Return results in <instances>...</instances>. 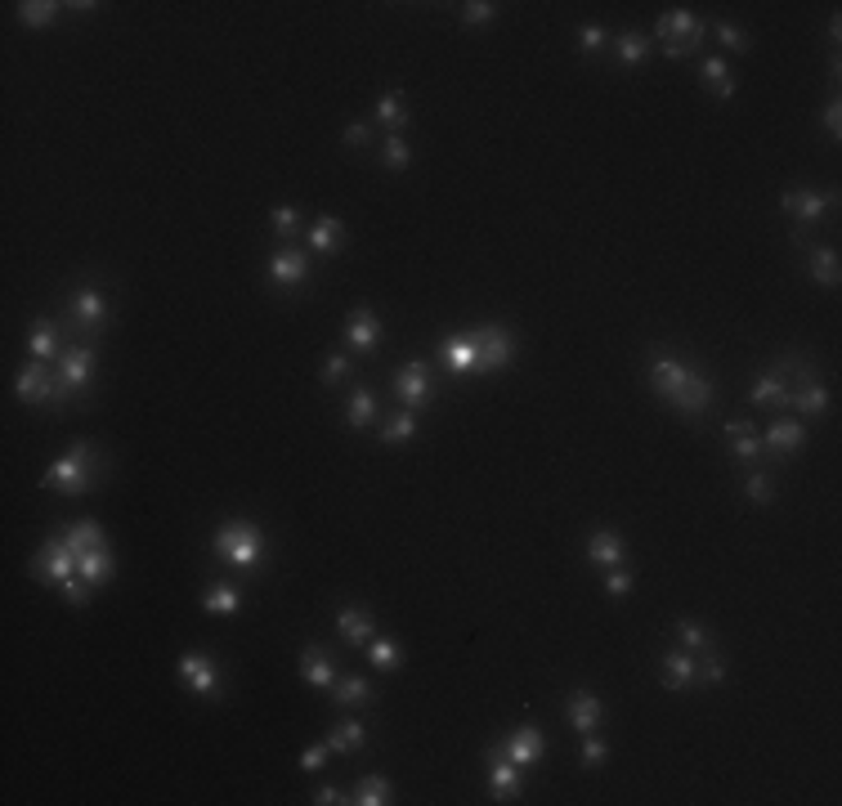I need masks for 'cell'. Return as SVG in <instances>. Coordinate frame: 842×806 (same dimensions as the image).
Listing matches in <instances>:
<instances>
[{"label": "cell", "instance_id": "cell-27", "mask_svg": "<svg viewBox=\"0 0 842 806\" xmlns=\"http://www.w3.org/2000/svg\"><path fill=\"white\" fill-rule=\"evenodd\" d=\"M341 219L336 215H318L314 219V229H310V247H314L318 256H327V251H336L341 247Z\"/></svg>", "mask_w": 842, "mask_h": 806}, {"label": "cell", "instance_id": "cell-12", "mask_svg": "<svg viewBox=\"0 0 842 806\" xmlns=\"http://www.w3.org/2000/svg\"><path fill=\"white\" fill-rule=\"evenodd\" d=\"M498 749L525 770V766H533V761H542V749H547V744H542V730H538V726H520V730H516L507 744H498Z\"/></svg>", "mask_w": 842, "mask_h": 806}, {"label": "cell", "instance_id": "cell-16", "mask_svg": "<svg viewBox=\"0 0 842 806\" xmlns=\"http://www.w3.org/2000/svg\"><path fill=\"white\" fill-rule=\"evenodd\" d=\"M336 632H341V641L368 645L372 641V614L359 609V605H345V609L336 614Z\"/></svg>", "mask_w": 842, "mask_h": 806}, {"label": "cell", "instance_id": "cell-43", "mask_svg": "<svg viewBox=\"0 0 842 806\" xmlns=\"http://www.w3.org/2000/svg\"><path fill=\"white\" fill-rule=\"evenodd\" d=\"M413 430H417V413H413V408H404V413H399L390 426L381 430V439H385V444H404Z\"/></svg>", "mask_w": 842, "mask_h": 806}, {"label": "cell", "instance_id": "cell-13", "mask_svg": "<svg viewBox=\"0 0 842 806\" xmlns=\"http://www.w3.org/2000/svg\"><path fill=\"white\" fill-rule=\"evenodd\" d=\"M565 712H570V726H574V730H582V735H591V730L601 726V717H605L601 699L591 695V690H574V695H570V708H565Z\"/></svg>", "mask_w": 842, "mask_h": 806}, {"label": "cell", "instance_id": "cell-18", "mask_svg": "<svg viewBox=\"0 0 842 806\" xmlns=\"http://www.w3.org/2000/svg\"><path fill=\"white\" fill-rule=\"evenodd\" d=\"M685 376H690V368L677 363V359H668V354H659V359L650 363V381H654V390H659L663 399H673V394L682 390Z\"/></svg>", "mask_w": 842, "mask_h": 806}, {"label": "cell", "instance_id": "cell-52", "mask_svg": "<svg viewBox=\"0 0 842 806\" xmlns=\"http://www.w3.org/2000/svg\"><path fill=\"white\" fill-rule=\"evenodd\" d=\"M605 41H610V36H605V27H582L579 32V50L582 54H596Z\"/></svg>", "mask_w": 842, "mask_h": 806}, {"label": "cell", "instance_id": "cell-22", "mask_svg": "<svg viewBox=\"0 0 842 806\" xmlns=\"http://www.w3.org/2000/svg\"><path fill=\"white\" fill-rule=\"evenodd\" d=\"M27 350H32L36 363H50L54 354H58V327L50 319H36L32 332H27Z\"/></svg>", "mask_w": 842, "mask_h": 806}, {"label": "cell", "instance_id": "cell-50", "mask_svg": "<svg viewBox=\"0 0 842 806\" xmlns=\"http://www.w3.org/2000/svg\"><path fill=\"white\" fill-rule=\"evenodd\" d=\"M605 757H610L605 740H596V730H591V735H587V744H582V766H605Z\"/></svg>", "mask_w": 842, "mask_h": 806}, {"label": "cell", "instance_id": "cell-11", "mask_svg": "<svg viewBox=\"0 0 842 806\" xmlns=\"http://www.w3.org/2000/svg\"><path fill=\"white\" fill-rule=\"evenodd\" d=\"M488 789H493V798H498V802L516 798V789H520V766H516L502 749L488 752Z\"/></svg>", "mask_w": 842, "mask_h": 806}, {"label": "cell", "instance_id": "cell-36", "mask_svg": "<svg viewBox=\"0 0 842 806\" xmlns=\"http://www.w3.org/2000/svg\"><path fill=\"white\" fill-rule=\"evenodd\" d=\"M789 385H785V376L780 372H771V376H762L757 385H753V403H780V408H789Z\"/></svg>", "mask_w": 842, "mask_h": 806}, {"label": "cell", "instance_id": "cell-56", "mask_svg": "<svg viewBox=\"0 0 842 806\" xmlns=\"http://www.w3.org/2000/svg\"><path fill=\"white\" fill-rule=\"evenodd\" d=\"M327 744H314V749H305L301 752V770H318V766H327Z\"/></svg>", "mask_w": 842, "mask_h": 806}, {"label": "cell", "instance_id": "cell-7", "mask_svg": "<svg viewBox=\"0 0 842 806\" xmlns=\"http://www.w3.org/2000/svg\"><path fill=\"white\" fill-rule=\"evenodd\" d=\"M780 207L797 219V224H816L829 207H838V193H816V189H793L780 198Z\"/></svg>", "mask_w": 842, "mask_h": 806}, {"label": "cell", "instance_id": "cell-49", "mask_svg": "<svg viewBox=\"0 0 842 806\" xmlns=\"http://www.w3.org/2000/svg\"><path fill=\"white\" fill-rule=\"evenodd\" d=\"M677 632H682L685 649H708V632H703L699 623H690V618H682V623H677Z\"/></svg>", "mask_w": 842, "mask_h": 806}, {"label": "cell", "instance_id": "cell-9", "mask_svg": "<svg viewBox=\"0 0 842 806\" xmlns=\"http://www.w3.org/2000/svg\"><path fill=\"white\" fill-rule=\"evenodd\" d=\"M14 390H18V399H23V403H50V399H58V381H50L46 363H36V359L18 372Z\"/></svg>", "mask_w": 842, "mask_h": 806}, {"label": "cell", "instance_id": "cell-3", "mask_svg": "<svg viewBox=\"0 0 842 806\" xmlns=\"http://www.w3.org/2000/svg\"><path fill=\"white\" fill-rule=\"evenodd\" d=\"M654 32H659V50L668 54V58H685V54L703 41V23L690 9H668Z\"/></svg>", "mask_w": 842, "mask_h": 806}, {"label": "cell", "instance_id": "cell-59", "mask_svg": "<svg viewBox=\"0 0 842 806\" xmlns=\"http://www.w3.org/2000/svg\"><path fill=\"white\" fill-rule=\"evenodd\" d=\"M703 677H708V681H722V677H726L722 658H708V663H703Z\"/></svg>", "mask_w": 842, "mask_h": 806}, {"label": "cell", "instance_id": "cell-41", "mask_svg": "<svg viewBox=\"0 0 842 806\" xmlns=\"http://www.w3.org/2000/svg\"><path fill=\"white\" fill-rule=\"evenodd\" d=\"M376 121H381V126H390V130H395V126H404V121H408L404 99H399V95H381V99H376Z\"/></svg>", "mask_w": 842, "mask_h": 806}, {"label": "cell", "instance_id": "cell-26", "mask_svg": "<svg viewBox=\"0 0 842 806\" xmlns=\"http://www.w3.org/2000/svg\"><path fill=\"white\" fill-rule=\"evenodd\" d=\"M350 802L385 806V802H395V789H390V780H385V775H364V780L354 784V798H350Z\"/></svg>", "mask_w": 842, "mask_h": 806}, {"label": "cell", "instance_id": "cell-31", "mask_svg": "<svg viewBox=\"0 0 842 806\" xmlns=\"http://www.w3.org/2000/svg\"><path fill=\"white\" fill-rule=\"evenodd\" d=\"M63 542L72 546V556H86V551H95V546H104V529L95 525V520H77L67 534H63Z\"/></svg>", "mask_w": 842, "mask_h": 806}, {"label": "cell", "instance_id": "cell-1", "mask_svg": "<svg viewBox=\"0 0 842 806\" xmlns=\"http://www.w3.org/2000/svg\"><path fill=\"white\" fill-rule=\"evenodd\" d=\"M95 475H99L95 448H90L86 439H77V444L67 448V457H58L50 471L41 475V484L54 488V493H86V488H95Z\"/></svg>", "mask_w": 842, "mask_h": 806}, {"label": "cell", "instance_id": "cell-20", "mask_svg": "<svg viewBox=\"0 0 842 806\" xmlns=\"http://www.w3.org/2000/svg\"><path fill=\"white\" fill-rule=\"evenodd\" d=\"M587 560L591 565H619L623 560V537L614 534V529H596V534L587 537Z\"/></svg>", "mask_w": 842, "mask_h": 806}, {"label": "cell", "instance_id": "cell-5", "mask_svg": "<svg viewBox=\"0 0 842 806\" xmlns=\"http://www.w3.org/2000/svg\"><path fill=\"white\" fill-rule=\"evenodd\" d=\"M180 672H184V681H189V690L202 699H215L220 695V663L210 658V654H184L180 658Z\"/></svg>", "mask_w": 842, "mask_h": 806}, {"label": "cell", "instance_id": "cell-34", "mask_svg": "<svg viewBox=\"0 0 842 806\" xmlns=\"http://www.w3.org/2000/svg\"><path fill=\"white\" fill-rule=\"evenodd\" d=\"M811 278L820 287H838V251L834 247H816L811 251Z\"/></svg>", "mask_w": 842, "mask_h": 806}, {"label": "cell", "instance_id": "cell-30", "mask_svg": "<svg viewBox=\"0 0 842 806\" xmlns=\"http://www.w3.org/2000/svg\"><path fill=\"white\" fill-rule=\"evenodd\" d=\"M726 434H731V453H735L739 462H753L762 453V439H757V430L748 426V422H726Z\"/></svg>", "mask_w": 842, "mask_h": 806}, {"label": "cell", "instance_id": "cell-32", "mask_svg": "<svg viewBox=\"0 0 842 806\" xmlns=\"http://www.w3.org/2000/svg\"><path fill=\"white\" fill-rule=\"evenodd\" d=\"M364 735H368V730H364V721H354V717H350V721H341V726L327 735V749L332 752H359L364 749Z\"/></svg>", "mask_w": 842, "mask_h": 806}, {"label": "cell", "instance_id": "cell-10", "mask_svg": "<svg viewBox=\"0 0 842 806\" xmlns=\"http://www.w3.org/2000/svg\"><path fill=\"white\" fill-rule=\"evenodd\" d=\"M395 390H399V399L417 413V408H426V399H430V368L426 363H404L399 368V381H395Z\"/></svg>", "mask_w": 842, "mask_h": 806}, {"label": "cell", "instance_id": "cell-45", "mask_svg": "<svg viewBox=\"0 0 842 806\" xmlns=\"http://www.w3.org/2000/svg\"><path fill=\"white\" fill-rule=\"evenodd\" d=\"M717 41H722L726 50H735V54H748V32H739L735 23H717Z\"/></svg>", "mask_w": 842, "mask_h": 806}, {"label": "cell", "instance_id": "cell-8", "mask_svg": "<svg viewBox=\"0 0 842 806\" xmlns=\"http://www.w3.org/2000/svg\"><path fill=\"white\" fill-rule=\"evenodd\" d=\"M36 574H41V578H50V583H67V578L77 574V556H72V546H67L63 537H50V542L41 546V556H36Z\"/></svg>", "mask_w": 842, "mask_h": 806}, {"label": "cell", "instance_id": "cell-19", "mask_svg": "<svg viewBox=\"0 0 842 806\" xmlns=\"http://www.w3.org/2000/svg\"><path fill=\"white\" fill-rule=\"evenodd\" d=\"M789 403L797 408V413H806V417H820L825 408H829V390L816 381V376H806L802 372V385L789 394Z\"/></svg>", "mask_w": 842, "mask_h": 806}, {"label": "cell", "instance_id": "cell-53", "mask_svg": "<svg viewBox=\"0 0 842 806\" xmlns=\"http://www.w3.org/2000/svg\"><path fill=\"white\" fill-rule=\"evenodd\" d=\"M632 583H636V578H632L628 569H614V574L605 578V591H610V596H628Z\"/></svg>", "mask_w": 842, "mask_h": 806}, {"label": "cell", "instance_id": "cell-17", "mask_svg": "<svg viewBox=\"0 0 842 806\" xmlns=\"http://www.w3.org/2000/svg\"><path fill=\"white\" fill-rule=\"evenodd\" d=\"M72 310H77V322H81V327H99V322L108 319V296L99 287H77Z\"/></svg>", "mask_w": 842, "mask_h": 806}, {"label": "cell", "instance_id": "cell-55", "mask_svg": "<svg viewBox=\"0 0 842 806\" xmlns=\"http://www.w3.org/2000/svg\"><path fill=\"white\" fill-rule=\"evenodd\" d=\"M820 121H825V130L838 139V135H842V104H838V99H829V104H825V117H820Z\"/></svg>", "mask_w": 842, "mask_h": 806}, {"label": "cell", "instance_id": "cell-48", "mask_svg": "<svg viewBox=\"0 0 842 806\" xmlns=\"http://www.w3.org/2000/svg\"><path fill=\"white\" fill-rule=\"evenodd\" d=\"M58 587H63V596H67L72 605H86V600H90V591H95V583H86L81 574H72V578H67V583H58Z\"/></svg>", "mask_w": 842, "mask_h": 806}, {"label": "cell", "instance_id": "cell-57", "mask_svg": "<svg viewBox=\"0 0 842 806\" xmlns=\"http://www.w3.org/2000/svg\"><path fill=\"white\" fill-rule=\"evenodd\" d=\"M314 802L318 806H332V802H350V798H341V789H336V784H323V789L314 793Z\"/></svg>", "mask_w": 842, "mask_h": 806}, {"label": "cell", "instance_id": "cell-39", "mask_svg": "<svg viewBox=\"0 0 842 806\" xmlns=\"http://www.w3.org/2000/svg\"><path fill=\"white\" fill-rule=\"evenodd\" d=\"M332 699L341 703V708H354V703H372V686L364 681V677H345L336 690H332Z\"/></svg>", "mask_w": 842, "mask_h": 806}, {"label": "cell", "instance_id": "cell-23", "mask_svg": "<svg viewBox=\"0 0 842 806\" xmlns=\"http://www.w3.org/2000/svg\"><path fill=\"white\" fill-rule=\"evenodd\" d=\"M77 574H81L86 583H95V587H104L108 578H112V556H108V546H95V551H86V556H77Z\"/></svg>", "mask_w": 842, "mask_h": 806}, {"label": "cell", "instance_id": "cell-46", "mask_svg": "<svg viewBox=\"0 0 842 806\" xmlns=\"http://www.w3.org/2000/svg\"><path fill=\"white\" fill-rule=\"evenodd\" d=\"M269 219H273V233H278V238H292V233H296V224H301L296 207H273Z\"/></svg>", "mask_w": 842, "mask_h": 806}, {"label": "cell", "instance_id": "cell-35", "mask_svg": "<svg viewBox=\"0 0 842 806\" xmlns=\"http://www.w3.org/2000/svg\"><path fill=\"white\" fill-rule=\"evenodd\" d=\"M238 605H242V596H238L233 583H215V587L202 596V609H207V614H238Z\"/></svg>", "mask_w": 842, "mask_h": 806}, {"label": "cell", "instance_id": "cell-4", "mask_svg": "<svg viewBox=\"0 0 842 806\" xmlns=\"http://www.w3.org/2000/svg\"><path fill=\"white\" fill-rule=\"evenodd\" d=\"M471 345H475V372H502L511 363V354H516V341H511L507 327H484Z\"/></svg>", "mask_w": 842, "mask_h": 806}, {"label": "cell", "instance_id": "cell-6", "mask_svg": "<svg viewBox=\"0 0 842 806\" xmlns=\"http://www.w3.org/2000/svg\"><path fill=\"white\" fill-rule=\"evenodd\" d=\"M90 376H95V354H90L86 345H67V350H63V372H58V394L67 399V394L86 390Z\"/></svg>", "mask_w": 842, "mask_h": 806}, {"label": "cell", "instance_id": "cell-58", "mask_svg": "<svg viewBox=\"0 0 842 806\" xmlns=\"http://www.w3.org/2000/svg\"><path fill=\"white\" fill-rule=\"evenodd\" d=\"M345 144L350 148H364L368 144V126H345Z\"/></svg>", "mask_w": 842, "mask_h": 806}, {"label": "cell", "instance_id": "cell-54", "mask_svg": "<svg viewBox=\"0 0 842 806\" xmlns=\"http://www.w3.org/2000/svg\"><path fill=\"white\" fill-rule=\"evenodd\" d=\"M748 497H753V502H771V480H766V471L748 475Z\"/></svg>", "mask_w": 842, "mask_h": 806}, {"label": "cell", "instance_id": "cell-38", "mask_svg": "<svg viewBox=\"0 0 842 806\" xmlns=\"http://www.w3.org/2000/svg\"><path fill=\"white\" fill-rule=\"evenodd\" d=\"M368 663L372 668H381V672H390V668H399V663H404V649H399V641H390V637L368 641Z\"/></svg>", "mask_w": 842, "mask_h": 806}, {"label": "cell", "instance_id": "cell-25", "mask_svg": "<svg viewBox=\"0 0 842 806\" xmlns=\"http://www.w3.org/2000/svg\"><path fill=\"white\" fill-rule=\"evenodd\" d=\"M663 681H668V690H685V686L694 681V658H690V649L663 654Z\"/></svg>", "mask_w": 842, "mask_h": 806}, {"label": "cell", "instance_id": "cell-14", "mask_svg": "<svg viewBox=\"0 0 842 806\" xmlns=\"http://www.w3.org/2000/svg\"><path fill=\"white\" fill-rule=\"evenodd\" d=\"M673 403H677L682 413H690V417H694V413H703V408L713 403V381H708V376H699V372H690L682 381V390L673 394Z\"/></svg>", "mask_w": 842, "mask_h": 806}, {"label": "cell", "instance_id": "cell-29", "mask_svg": "<svg viewBox=\"0 0 842 806\" xmlns=\"http://www.w3.org/2000/svg\"><path fill=\"white\" fill-rule=\"evenodd\" d=\"M802 439H806L802 422H775V426L766 430V448H771V453H797Z\"/></svg>", "mask_w": 842, "mask_h": 806}, {"label": "cell", "instance_id": "cell-42", "mask_svg": "<svg viewBox=\"0 0 842 806\" xmlns=\"http://www.w3.org/2000/svg\"><path fill=\"white\" fill-rule=\"evenodd\" d=\"M645 54H650V41H645L641 32H623V36H619V58H623L628 67H636Z\"/></svg>", "mask_w": 842, "mask_h": 806}, {"label": "cell", "instance_id": "cell-40", "mask_svg": "<svg viewBox=\"0 0 842 806\" xmlns=\"http://www.w3.org/2000/svg\"><path fill=\"white\" fill-rule=\"evenodd\" d=\"M58 9L63 5H54V0H27V5H18V18H23V27H46V23H54Z\"/></svg>", "mask_w": 842, "mask_h": 806}, {"label": "cell", "instance_id": "cell-24", "mask_svg": "<svg viewBox=\"0 0 842 806\" xmlns=\"http://www.w3.org/2000/svg\"><path fill=\"white\" fill-rule=\"evenodd\" d=\"M305 273H310V260H305L301 251H278V256L269 260V278L282 282V287H287V282H301Z\"/></svg>", "mask_w": 842, "mask_h": 806}, {"label": "cell", "instance_id": "cell-2", "mask_svg": "<svg viewBox=\"0 0 842 806\" xmlns=\"http://www.w3.org/2000/svg\"><path fill=\"white\" fill-rule=\"evenodd\" d=\"M215 556L220 560H229V565H238V569H252L256 560H261V551H264V537H261V529L252 525V520H229L220 534H215Z\"/></svg>", "mask_w": 842, "mask_h": 806}, {"label": "cell", "instance_id": "cell-51", "mask_svg": "<svg viewBox=\"0 0 842 806\" xmlns=\"http://www.w3.org/2000/svg\"><path fill=\"white\" fill-rule=\"evenodd\" d=\"M345 368H350V359H345L341 350H336V354H327V363H323V381H327V385H336V381L345 376Z\"/></svg>", "mask_w": 842, "mask_h": 806}, {"label": "cell", "instance_id": "cell-33", "mask_svg": "<svg viewBox=\"0 0 842 806\" xmlns=\"http://www.w3.org/2000/svg\"><path fill=\"white\" fill-rule=\"evenodd\" d=\"M372 417H376V399H372L368 385H359V390H354V399H350V408H345V426L364 430Z\"/></svg>", "mask_w": 842, "mask_h": 806}, {"label": "cell", "instance_id": "cell-28", "mask_svg": "<svg viewBox=\"0 0 842 806\" xmlns=\"http://www.w3.org/2000/svg\"><path fill=\"white\" fill-rule=\"evenodd\" d=\"M439 354H444V368L448 372H475V345L471 341H457V336H448L444 345H439Z\"/></svg>", "mask_w": 842, "mask_h": 806}, {"label": "cell", "instance_id": "cell-21", "mask_svg": "<svg viewBox=\"0 0 842 806\" xmlns=\"http://www.w3.org/2000/svg\"><path fill=\"white\" fill-rule=\"evenodd\" d=\"M301 677H305L314 690H327V686H332V663H327V649H323V645H305V654H301Z\"/></svg>", "mask_w": 842, "mask_h": 806}, {"label": "cell", "instance_id": "cell-47", "mask_svg": "<svg viewBox=\"0 0 842 806\" xmlns=\"http://www.w3.org/2000/svg\"><path fill=\"white\" fill-rule=\"evenodd\" d=\"M462 18H467L471 27H479V23H493V18H498V5H488V0H471V5L462 9Z\"/></svg>", "mask_w": 842, "mask_h": 806}, {"label": "cell", "instance_id": "cell-44", "mask_svg": "<svg viewBox=\"0 0 842 806\" xmlns=\"http://www.w3.org/2000/svg\"><path fill=\"white\" fill-rule=\"evenodd\" d=\"M381 161H385L390 170H404V166H408V144H404L399 135H390L385 148H381Z\"/></svg>", "mask_w": 842, "mask_h": 806}, {"label": "cell", "instance_id": "cell-15", "mask_svg": "<svg viewBox=\"0 0 842 806\" xmlns=\"http://www.w3.org/2000/svg\"><path fill=\"white\" fill-rule=\"evenodd\" d=\"M376 341H381V322H376V314H372V310H354L350 322H345V345H350V350H376Z\"/></svg>", "mask_w": 842, "mask_h": 806}, {"label": "cell", "instance_id": "cell-37", "mask_svg": "<svg viewBox=\"0 0 842 806\" xmlns=\"http://www.w3.org/2000/svg\"><path fill=\"white\" fill-rule=\"evenodd\" d=\"M699 72H703V86H713L722 99H731V95H735V81H731V72H726V63H722L717 54H708Z\"/></svg>", "mask_w": 842, "mask_h": 806}]
</instances>
